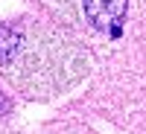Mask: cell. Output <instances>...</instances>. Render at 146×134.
Here are the masks:
<instances>
[{
	"label": "cell",
	"mask_w": 146,
	"mask_h": 134,
	"mask_svg": "<svg viewBox=\"0 0 146 134\" xmlns=\"http://www.w3.org/2000/svg\"><path fill=\"white\" fill-rule=\"evenodd\" d=\"M6 73L23 90L47 93L62 90L79 76H85V58L73 50V44L62 41L58 35L41 32L35 41H23L21 55L12 67H6Z\"/></svg>",
	"instance_id": "obj_1"
},
{
	"label": "cell",
	"mask_w": 146,
	"mask_h": 134,
	"mask_svg": "<svg viewBox=\"0 0 146 134\" xmlns=\"http://www.w3.org/2000/svg\"><path fill=\"white\" fill-rule=\"evenodd\" d=\"M82 12L88 23L111 38L123 35V20L129 15V0H82Z\"/></svg>",
	"instance_id": "obj_2"
},
{
	"label": "cell",
	"mask_w": 146,
	"mask_h": 134,
	"mask_svg": "<svg viewBox=\"0 0 146 134\" xmlns=\"http://www.w3.org/2000/svg\"><path fill=\"white\" fill-rule=\"evenodd\" d=\"M23 41H27V35H23L21 26H15V23H0V64L3 67L15 64V58L23 50Z\"/></svg>",
	"instance_id": "obj_3"
},
{
	"label": "cell",
	"mask_w": 146,
	"mask_h": 134,
	"mask_svg": "<svg viewBox=\"0 0 146 134\" xmlns=\"http://www.w3.org/2000/svg\"><path fill=\"white\" fill-rule=\"evenodd\" d=\"M9 111H12V99H9L3 90H0V117H6Z\"/></svg>",
	"instance_id": "obj_4"
},
{
	"label": "cell",
	"mask_w": 146,
	"mask_h": 134,
	"mask_svg": "<svg viewBox=\"0 0 146 134\" xmlns=\"http://www.w3.org/2000/svg\"><path fill=\"white\" fill-rule=\"evenodd\" d=\"M47 3H50V6H56V9H67V3H70V0H47Z\"/></svg>",
	"instance_id": "obj_5"
}]
</instances>
